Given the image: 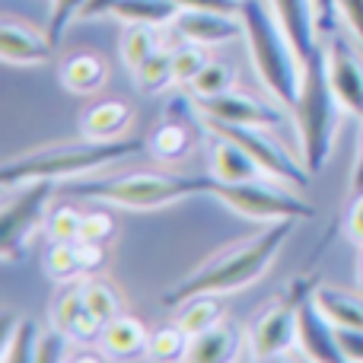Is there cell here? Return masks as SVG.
I'll return each instance as SVG.
<instances>
[{"instance_id":"2","label":"cell","mask_w":363,"mask_h":363,"mask_svg":"<svg viewBox=\"0 0 363 363\" xmlns=\"http://www.w3.org/2000/svg\"><path fill=\"white\" fill-rule=\"evenodd\" d=\"M239 16L245 26V45L262 86L274 96L281 106L294 108L296 96L303 89V74L306 61L296 51L294 38L281 26L271 0H242Z\"/></svg>"},{"instance_id":"33","label":"cell","mask_w":363,"mask_h":363,"mask_svg":"<svg viewBox=\"0 0 363 363\" xmlns=\"http://www.w3.org/2000/svg\"><path fill=\"white\" fill-rule=\"evenodd\" d=\"M188 89H191L194 102L207 99V96H220V93H226V89H233V70L226 67V64L207 61V67L194 77V83Z\"/></svg>"},{"instance_id":"15","label":"cell","mask_w":363,"mask_h":363,"mask_svg":"<svg viewBox=\"0 0 363 363\" xmlns=\"http://www.w3.org/2000/svg\"><path fill=\"white\" fill-rule=\"evenodd\" d=\"M274 13L281 19V26L287 29V35L294 38L296 51L303 55V61L315 55L322 48L319 45V16H315V0H271Z\"/></svg>"},{"instance_id":"39","label":"cell","mask_w":363,"mask_h":363,"mask_svg":"<svg viewBox=\"0 0 363 363\" xmlns=\"http://www.w3.org/2000/svg\"><path fill=\"white\" fill-rule=\"evenodd\" d=\"M345 226H347V236H351L357 245H363V191L354 194L351 207H347Z\"/></svg>"},{"instance_id":"30","label":"cell","mask_w":363,"mask_h":363,"mask_svg":"<svg viewBox=\"0 0 363 363\" xmlns=\"http://www.w3.org/2000/svg\"><path fill=\"white\" fill-rule=\"evenodd\" d=\"M204 67H207L204 45L185 42L172 51V83H176V86H191L194 77H198Z\"/></svg>"},{"instance_id":"43","label":"cell","mask_w":363,"mask_h":363,"mask_svg":"<svg viewBox=\"0 0 363 363\" xmlns=\"http://www.w3.org/2000/svg\"><path fill=\"white\" fill-rule=\"evenodd\" d=\"M118 4L121 0H89L86 10H83V19H96V16H102V13H112Z\"/></svg>"},{"instance_id":"7","label":"cell","mask_w":363,"mask_h":363,"mask_svg":"<svg viewBox=\"0 0 363 363\" xmlns=\"http://www.w3.org/2000/svg\"><path fill=\"white\" fill-rule=\"evenodd\" d=\"M6 201L0 207V258L16 262L26 249V239L35 233V226L48 213V201L55 191L51 179L23 182V185L6 188Z\"/></svg>"},{"instance_id":"42","label":"cell","mask_w":363,"mask_h":363,"mask_svg":"<svg viewBox=\"0 0 363 363\" xmlns=\"http://www.w3.org/2000/svg\"><path fill=\"white\" fill-rule=\"evenodd\" d=\"M335 13H338V0H315V16H319L322 35H332L335 32Z\"/></svg>"},{"instance_id":"21","label":"cell","mask_w":363,"mask_h":363,"mask_svg":"<svg viewBox=\"0 0 363 363\" xmlns=\"http://www.w3.org/2000/svg\"><path fill=\"white\" fill-rule=\"evenodd\" d=\"M106 61L99 55H89V51H77L61 64V83L70 93H96L106 83Z\"/></svg>"},{"instance_id":"8","label":"cell","mask_w":363,"mask_h":363,"mask_svg":"<svg viewBox=\"0 0 363 363\" xmlns=\"http://www.w3.org/2000/svg\"><path fill=\"white\" fill-rule=\"evenodd\" d=\"M204 128H207V131H213V134H223V138L236 140V144L242 147V150L249 153L258 166H262L264 176L281 179V182H287V185H294V188H306L309 179H313V172H309L306 166L296 163V160L290 157L284 147H277L274 140L262 131V128L223 125V121H211V118H204Z\"/></svg>"},{"instance_id":"38","label":"cell","mask_w":363,"mask_h":363,"mask_svg":"<svg viewBox=\"0 0 363 363\" xmlns=\"http://www.w3.org/2000/svg\"><path fill=\"white\" fill-rule=\"evenodd\" d=\"M338 13L347 23V29L357 35V42L363 45V0H338Z\"/></svg>"},{"instance_id":"45","label":"cell","mask_w":363,"mask_h":363,"mask_svg":"<svg viewBox=\"0 0 363 363\" xmlns=\"http://www.w3.org/2000/svg\"><path fill=\"white\" fill-rule=\"evenodd\" d=\"M360 290H363V271H360Z\"/></svg>"},{"instance_id":"22","label":"cell","mask_w":363,"mask_h":363,"mask_svg":"<svg viewBox=\"0 0 363 363\" xmlns=\"http://www.w3.org/2000/svg\"><path fill=\"white\" fill-rule=\"evenodd\" d=\"M182 6L176 0H121L118 6H115V16L121 19V23H140V26H169L172 19L179 16Z\"/></svg>"},{"instance_id":"16","label":"cell","mask_w":363,"mask_h":363,"mask_svg":"<svg viewBox=\"0 0 363 363\" xmlns=\"http://www.w3.org/2000/svg\"><path fill=\"white\" fill-rule=\"evenodd\" d=\"M99 347L108 357L134 360V357H140V354H147V347H150V332H147V325L140 319H134V315H115L108 325H102Z\"/></svg>"},{"instance_id":"12","label":"cell","mask_w":363,"mask_h":363,"mask_svg":"<svg viewBox=\"0 0 363 363\" xmlns=\"http://www.w3.org/2000/svg\"><path fill=\"white\" fill-rule=\"evenodd\" d=\"M198 108L204 118L211 121H223V125H245V128H277L281 125V108L264 106V102L252 99L245 93L226 89L220 96H207L198 99Z\"/></svg>"},{"instance_id":"29","label":"cell","mask_w":363,"mask_h":363,"mask_svg":"<svg viewBox=\"0 0 363 363\" xmlns=\"http://www.w3.org/2000/svg\"><path fill=\"white\" fill-rule=\"evenodd\" d=\"M150 150L160 163H176V160H182L188 150H191V138H188V131L182 125L166 121V125H160L157 131H153Z\"/></svg>"},{"instance_id":"40","label":"cell","mask_w":363,"mask_h":363,"mask_svg":"<svg viewBox=\"0 0 363 363\" xmlns=\"http://www.w3.org/2000/svg\"><path fill=\"white\" fill-rule=\"evenodd\" d=\"M338 341L345 360H360L363 363V328H338Z\"/></svg>"},{"instance_id":"34","label":"cell","mask_w":363,"mask_h":363,"mask_svg":"<svg viewBox=\"0 0 363 363\" xmlns=\"http://www.w3.org/2000/svg\"><path fill=\"white\" fill-rule=\"evenodd\" d=\"M185 351H188V335L179 325L157 328L150 335V347H147V354L153 360H185Z\"/></svg>"},{"instance_id":"10","label":"cell","mask_w":363,"mask_h":363,"mask_svg":"<svg viewBox=\"0 0 363 363\" xmlns=\"http://www.w3.org/2000/svg\"><path fill=\"white\" fill-rule=\"evenodd\" d=\"M325 67H328V83H332L338 102L345 106L347 115L363 118V61L351 42L341 35H328L325 45Z\"/></svg>"},{"instance_id":"13","label":"cell","mask_w":363,"mask_h":363,"mask_svg":"<svg viewBox=\"0 0 363 363\" xmlns=\"http://www.w3.org/2000/svg\"><path fill=\"white\" fill-rule=\"evenodd\" d=\"M172 29L179 32L182 42H194L204 45V48L245 35L242 16L233 19V13H213V10H179V16L172 19Z\"/></svg>"},{"instance_id":"18","label":"cell","mask_w":363,"mask_h":363,"mask_svg":"<svg viewBox=\"0 0 363 363\" xmlns=\"http://www.w3.org/2000/svg\"><path fill=\"white\" fill-rule=\"evenodd\" d=\"M211 176L217 182H252L262 176V166L236 140L211 131Z\"/></svg>"},{"instance_id":"23","label":"cell","mask_w":363,"mask_h":363,"mask_svg":"<svg viewBox=\"0 0 363 363\" xmlns=\"http://www.w3.org/2000/svg\"><path fill=\"white\" fill-rule=\"evenodd\" d=\"M38 325L32 319H10L4 332V345H0V360L4 363H26L35 360V347H38Z\"/></svg>"},{"instance_id":"27","label":"cell","mask_w":363,"mask_h":363,"mask_svg":"<svg viewBox=\"0 0 363 363\" xmlns=\"http://www.w3.org/2000/svg\"><path fill=\"white\" fill-rule=\"evenodd\" d=\"M134 77H138V86L144 96L163 93V89L172 83V51L157 48L138 70H134Z\"/></svg>"},{"instance_id":"25","label":"cell","mask_w":363,"mask_h":363,"mask_svg":"<svg viewBox=\"0 0 363 363\" xmlns=\"http://www.w3.org/2000/svg\"><path fill=\"white\" fill-rule=\"evenodd\" d=\"M160 48V38H157V26H140V23H131L121 35V61H125L128 70H138L153 51Z\"/></svg>"},{"instance_id":"44","label":"cell","mask_w":363,"mask_h":363,"mask_svg":"<svg viewBox=\"0 0 363 363\" xmlns=\"http://www.w3.org/2000/svg\"><path fill=\"white\" fill-rule=\"evenodd\" d=\"M351 191H354V194L363 191V138H360L357 160H354V172H351Z\"/></svg>"},{"instance_id":"1","label":"cell","mask_w":363,"mask_h":363,"mask_svg":"<svg viewBox=\"0 0 363 363\" xmlns=\"http://www.w3.org/2000/svg\"><path fill=\"white\" fill-rule=\"evenodd\" d=\"M296 220H274L268 223L258 236L242 239L239 245L213 255L211 262H204L201 268H194L185 281H179L169 294L163 296V306H179V303L191 300L201 294H213V296H226L236 290L255 284L258 277L268 274L274 255L281 252V245L287 242V236L294 233Z\"/></svg>"},{"instance_id":"14","label":"cell","mask_w":363,"mask_h":363,"mask_svg":"<svg viewBox=\"0 0 363 363\" xmlns=\"http://www.w3.org/2000/svg\"><path fill=\"white\" fill-rule=\"evenodd\" d=\"M55 55V45H51L48 35L29 29L23 23H13V19H4L0 26V57L13 67H35V64H45Z\"/></svg>"},{"instance_id":"35","label":"cell","mask_w":363,"mask_h":363,"mask_svg":"<svg viewBox=\"0 0 363 363\" xmlns=\"http://www.w3.org/2000/svg\"><path fill=\"white\" fill-rule=\"evenodd\" d=\"M89 0H51V19H48V29H45V35L51 38V45H61L64 32H67V26L74 23V19H83V10H86Z\"/></svg>"},{"instance_id":"19","label":"cell","mask_w":363,"mask_h":363,"mask_svg":"<svg viewBox=\"0 0 363 363\" xmlns=\"http://www.w3.org/2000/svg\"><path fill=\"white\" fill-rule=\"evenodd\" d=\"M131 125V108L118 99H102L83 112V138L93 140H112L121 138V131Z\"/></svg>"},{"instance_id":"9","label":"cell","mask_w":363,"mask_h":363,"mask_svg":"<svg viewBox=\"0 0 363 363\" xmlns=\"http://www.w3.org/2000/svg\"><path fill=\"white\" fill-rule=\"evenodd\" d=\"M306 296H287V300L274 303L258 315L255 328H252V357L255 360H277L296 345V309Z\"/></svg>"},{"instance_id":"3","label":"cell","mask_w":363,"mask_h":363,"mask_svg":"<svg viewBox=\"0 0 363 363\" xmlns=\"http://www.w3.org/2000/svg\"><path fill=\"white\" fill-rule=\"evenodd\" d=\"M147 150L144 138H112V140H80V144H57L42 147V150L23 153L16 160H6L0 169V185L13 188L23 182L35 179H70V176H86L102 166H115L121 160H131Z\"/></svg>"},{"instance_id":"4","label":"cell","mask_w":363,"mask_h":363,"mask_svg":"<svg viewBox=\"0 0 363 363\" xmlns=\"http://www.w3.org/2000/svg\"><path fill=\"white\" fill-rule=\"evenodd\" d=\"M294 121L296 134H300V150H303V166L313 176L325 169L328 157L335 147V134H338V121L345 106L338 102L332 83H328V67H325V48H319L306 61V74H303V89L294 102Z\"/></svg>"},{"instance_id":"20","label":"cell","mask_w":363,"mask_h":363,"mask_svg":"<svg viewBox=\"0 0 363 363\" xmlns=\"http://www.w3.org/2000/svg\"><path fill=\"white\" fill-rule=\"evenodd\" d=\"M313 300L332 319L335 328H363V290L347 294V290L338 287H319L313 294Z\"/></svg>"},{"instance_id":"6","label":"cell","mask_w":363,"mask_h":363,"mask_svg":"<svg viewBox=\"0 0 363 363\" xmlns=\"http://www.w3.org/2000/svg\"><path fill=\"white\" fill-rule=\"evenodd\" d=\"M211 194L217 201H223L230 211L242 213V217H249V220H264V223L315 217L313 204H306L303 198H296L294 191L262 185L258 179H252V182H217L213 179Z\"/></svg>"},{"instance_id":"5","label":"cell","mask_w":363,"mask_h":363,"mask_svg":"<svg viewBox=\"0 0 363 363\" xmlns=\"http://www.w3.org/2000/svg\"><path fill=\"white\" fill-rule=\"evenodd\" d=\"M213 176H166V172H128L96 185H80L77 194L108 201L125 211H157V207L176 204V201L211 194Z\"/></svg>"},{"instance_id":"17","label":"cell","mask_w":363,"mask_h":363,"mask_svg":"<svg viewBox=\"0 0 363 363\" xmlns=\"http://www.w3.org/2000/svg\"><path fill=\"white\" fill-rule=\"evenodd\" d=\"M239 347H242V332L230 322H220V325L207 328V332L188 338V351L185 360L191 363H226L239 357Z\"/></svg>"},{"instance_id":"24","label":"cell","mask_w":363,"mask_h":363,"mask_svg":"<svg viewBox=\"0 0 363 363\" xmlns=\"http://www.w3.org/2000/svg\"><path fill=\"white\" fill-rule=\"evenodd\" d=\"M220 322H223V306H220V300L213 294H201V296L185 300L176 325L188 335V338H194V335L207 332V328L220 325Z\"/></svg>"},{"instance_id":"31","label":"cell","mask_w":363,"mask_h":363,"mask_svg":"<svg viewBox=\"0 0 363 363\" xmlns=\"http://www.w3.org/2000/svg\"><path fill=\"white\" fill-rule=\"evenodd\" d=\"M80 226H83V213L70 204H55L45 213V230H48L51 242H74V239H80Z\"/></svg>"},{"instance_id":"36","label":"cell","mask_w":363,"mask_h":363,"mask_svg":"<svg viewBox=\"0 0 363 363\" xmlns=\"http://www.w3.org/2000/svg\"><path fill=\"white\" fill-rule=\"evenodd\" d=\"M70 347V335H64L57 325H51L48 332H42L38 338V347H35V363H57V360H67Z\"/></svg>"},{"instance_id":"26","label":"cell","mask_w":363,"mask_h":363,"mask_svg":"<svg viewBox=\"0 0 363 363\" xmlns=\"http://www.w3.org/2000/svg\"><path fill=\"white\" fill-rule=\"evenodd\" d=\"M83 300H86L89 315H93L96 322H102V325H108L115 315H121L118 290H115L108 281H99V277L86 281V284H83Z\"/></svg>"},{"instance_id":"32","label":"cell","mask_w":363,"mask_h":363,"mask_svg":"<svg viewBox=\"0 0 363 363\" xmlns=\"http://www.w3.org/2000/svg\"><path fill=\"white\" fill-rule=\"evenodd\" d=\"M83 313H86V300H83V284H77V287H67L61 296H57L51 319H55V325L61 328L64 335H74V328H77V322L83 319ZM70 341H74V338H70Z\"/></svg>"},{"instance_id":"11","label":"cell","mask_w":363,"mask_h":363,"mask_svg":"<svg viewBox=\"0 0 363 363\" xmlns=\"http://www.w3.org/2000/svg\"><path fill=\"white\" fill-rule=\"evenodd\" d=\"M296 347L303 351V357L315 363H341L345 351L338 341V328L332 325L325 313L319 309V303L313 296L300 303L296 309Z\"/></svg>"},{"instance_id":"41","label":"cell","mask_w":363,"mask_h":363,"mask_svg":"<svg viewBox=\"0 0 363 363\" xmlns=\"http://www.w3.org/2000/svg\"><path fill=\"white\" fill-rule=\"evenodd\" d=\"M182 10H213V13H239L242 0H176Z\"/></svg>"},{"instance_id":"28","label":"cell","mask_w":363,"mask_h":363,"mask_svg":"<svg viewBox=\"0 0 363 363\" xmlns=\"http://www.w3.org/2000/svg\"><path fill=\"white\" fill-rule=\"evenodd\" d=\"M45 274L61 284H70L80 274H86L80 255H77V239L74 242H51V249L45 252Z\"/></svg>"},{"instance_id":"37","label":"cell","mask_w":363,"mask_h":363,"mask_svg":"<svg viewBox=\"0 0 363 363\" xmlns=\"http://www.w3.org/2000/svg\"><path fill=\"white\" fill-rule=\"evenodd\" d=\"M112 236H115V220H112V213H106V211H89V213H83L80 239H89V242L106 245Z\"/></svg>"}]
</instances>
